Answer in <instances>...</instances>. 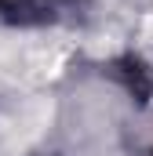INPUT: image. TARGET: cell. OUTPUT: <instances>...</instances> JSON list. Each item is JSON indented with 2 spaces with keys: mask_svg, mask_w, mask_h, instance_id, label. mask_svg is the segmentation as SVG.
<instances>
[{
  "mask_svg": "<svg viewBox=\"0 0 153 156\" xmlns=\"http://www.w3.org/2000/svg\"><path fill=\"white\" fill-rule=\"evenodd\" d=\"M88 11V0H0V22L18 29L73 22Z\"/></svg>",
  "mask_w": 153,
  "mask_h": 156,
  "instance_id": "cell-1",
  "label": "cell"
},
{
  "mask_svg": "<svg viewBox=\"0 0 153 156\" xmlns=\"http://www.w3.org/2000/svg\"><path fill=\"white\" fill-rule=\"evenodd\" d=\"M117 73H120V80L128 83V91H131L139 102H146L153 94V80H150L146 66H142L139 58H120V62H117Z\"/></svg>",
  "mask_w": 153,
  "mask_h": 156,
  "instance_id": "cell-2",
  "label": "cell"
}]
</instances>
